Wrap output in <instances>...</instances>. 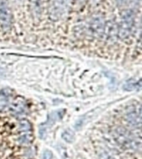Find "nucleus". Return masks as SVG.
I'll return each mask as SVG.
<instances>
[{"instance_id": "9b49d317", "label": "nucleus", "mask_w": 142, "mask_h": 159, "mask_svg": "<svg viewBox=\"0 0 142 159\" xmlns=\"http://www.w3.org/2000/svg\"><path fill=\"white\" fill-rule=\"evenodd\" d=\"M102 157H103V159H114L111 156H110L109 154H107V153L105 154L104 156Z\"/></svg>"}, {"instance_id": "9d476101", "label": "nucleus", "mask_w": 142, "mask_h": 159, "mask_svg": "<svg viewBox=\"0 0 142 159\" xmlns=\"http://www.w3.org/2000/svg\"><path fill=\"white\" fill-rule=\"evenodd\" d=\"M116 1V2L117 3V5H119V6H121V5H123L125 3V2L126 1V0H115Z\"/></svg>"}, {"instance_id": "1a4fd4ad", "label": "nucleus", "mask_w": 142, "mask_h": 159, "mask_svg": "<svg viewBox=\"0 0 142 159\" xmlns=\"http://www.w3.org/2000/svg\"><path fill=\"white\" fill-rule=\"evenodd\" d=\"M43 159H50V158H52V154L51 152H48V151H46L43 153Z\"/></svg>"}, {"instance_id": "20e7f679", "label": "nucleus", "mask_w": 142, "mask_h": 159, "mask_svg": "<svg viewBox=\"0 0 142 159\" xmlns=\"http://www.w3.org/2000/svg\"><path fill=\"white\" fill-rule=\"evenodd\" d=\"M90 28L92 29V33L97 36L101 37L103 35L105 31V22L102 17H94L90 22Z\"/></svg>"}, {"instance_id": "f257e3e1", "label": "nucleus", "mask_w": 142, "mask_h": 159, "mask_svg": "<svg viewBox=\"0 0 142 159\" xmlns=\"http://www.w3.org/2000/svg\"><path fill=\"white\" fill-rule=\"evenodd\" d=\"M134 26V13L127 10L121 17L119 25V36L122 39H126L129 37Z\"/></svg>"}, {"instance_id": "423d86ee", "label": "nucleus", "mask_w": 142, "mask_h": 159, "mask_svg": "<svg viewBox=\"0 0 142 159\" xmlns=\"http://www.w3.org/2000/svg\"><path fill=\"white\" fill-rule=\"evenodd\" d=\"M24 103L23 101H14L13 102V104H12V106H11V109H12V111L14 113V114H21V112L23 111V109H24Z\"/></svg>"}, {"instance_id": "7ed1b4c3", "label": "nucleus", "mask_w": 142, "mask_h": 159, "mask_svg": "<svg viewBox=\"0 0 142 159\" xmlns=\"http://www.w3.org/2000/svg\"><path fill=\"white\" fill-rule=\"evenodd\" d=\"M0 23L4 30H8L12 25V14L6 0H0Z\"/></svg>"}, {"instance_id": "0eeeda50", "label": "nucleus", "mask_w": 142, "mask_h": 159, "mask_svg": "<svg viewBox=\"0 0 142 159\" xmlns=\"http://www.w3.org/2000/svg\"><path fill=\"white\" fill-rule=\"evenodd\" d=\"M62 138L67 143H72L74 141V134L70 130H66L62 134Z\"/></svg>"}, {"instance_id": "39448f33", "label": "nucleus", "mask_w": 142, "mask_h": 159, "mask_svg": "<svg viewBox=\"0 0 142 159\" xmlns=\"http://www.w3.org/2000/svg\"><path fill=\"white\" fill-rule=\"evenodd\" d=\"M126 119L129 122V124H130L133 126H140V123H141V118H140V108L136 110V109H133L131 110H130L126 114Z\"/></svg>"}, {"instance_id": "6e6552de", "label": "nucleus", "mask_w": 142, "mask_h": 159, "mask_svg": "<svg viewBox=\"0 0 142 159\" xmlns=\"http://www.w3.org/2000/svg\"><path fill=\"white\" fill-rule=\"evenodd\" d=\"M7 104H8V99L7 96L4 94H0V110L4 109L7 106Z\"/></svg>"}, {"instance_id": "f03ea898", "label": "nucleus", "mask_w": 142, "mask_h": 159, "mask_svg": "<svg viewBox=\"0 0 142 159\" xmlns=\"http://www.w3.org/2000/svg\"><path fill=\"white\" fill-rule=\"evenodd\" d=\"M71 0H52L49 7L50 17L52 20L62 18L67 13Z\"/></svg>"}]
</instances>
